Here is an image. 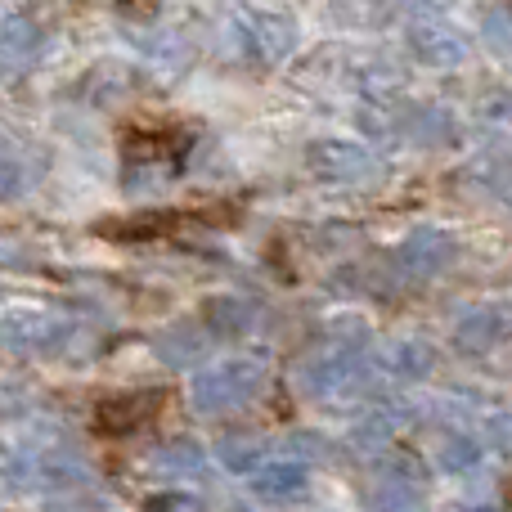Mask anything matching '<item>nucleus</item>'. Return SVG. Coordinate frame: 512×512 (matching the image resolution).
<instances>
[{
  "mask_svg": "<svg viewBox=\"0 0 512 512\" xmlns=\"http://www.w3.org/2000/svg\"><path fill=\"white\" fill-rule=\"evenodd\" d=\"M310 167L328 180H364L373 171V158L364 144L324 140V144H310Z\"/></svg>",
  "mask_w": 512,
  "mask_h": 512,
  "instance_id": "obj_5",
  "label": "nucleus"
},
{
  "mask_svg": "<svg viewBox=\"0 0 512 512\" xmlns=\"http://www.w3.org/2000/svg\"><path fill=\"white\" fill-rule=\"evenodd\" d=\"M459 512H486V508H459Z\"/></svg>",
  "mask_w": 512,
  "mask_h": 512,
  "instance_id": "obj_24",
  "label": "nucleus"
},
{
  "mask_svg": "<svg viewBox=\"0 0 512 512\" xmlns=\"http://www.w3.org/2000/svg\"><path fill=\"white\" fill-rule=\"evenodd\" d=\"M158 351L167 355L171 364H189L198 351H203V337H198V328H194V324H180V328H171V333L162 337Z\"/></svg>",
  "mask_w": 512,
  "mask_h": 512,
  "instance_id": "obj_15",
  "label": "nucleus"
},
{
  "mask_svg": "<svg viewBox=\"0 0 512 512\" xmlns=\"http://www.w3.org/2000/svg\"><path fill=\"white\" fill-rule=\"evenodd\" d=\"M221 463L234 472H252V463H261V441L256 436H239V441H225L221 445Z\"/></svg>",
  "mask_w": 512,
  "mask_h": 512,
  "instance_id": "obj_19",
  "label": "nucleus"
},
{
  "mask_svg": "<svg viewBox=\"0 0 512 512\" xmlns=\"http://www.w3.org/2000/svg\"><path fill=\"white\" fill-rule=\"evenodd\" d=\"M396 427H400L396 409H378V414H369L360 427H355V445H364V450H378V445H387L391 436H396Z\"/></svg>",
  "mask_w": 512,
  "mask_h": 512,
  "instance_id": "obj_14",
  "label": "nucleus"
},
{
  "mask_svg": "<svg viewBox=\"0 0 512 512\" xmlns=\"http://www.w3.org/2000/svg\"><path fill=\"white\" fill-rule=\"evenodd\" d=\"M481 463V450L477 441H468V436H450V441L441 445V468L445 472H468Z\"/></svg>",
  "mask_w": 512,
  "mask_h": 512,
  "instance_id": "obj_18",
  "label": "nucleus"
},
{
  "mask_svg": "<svg viewBox=\"0 0 512 512\" xmlns=\"http://www.w3.org/2000/svg\"><path fill=\"white\" fill-rule=\"evenodd\" d=\"M158 468H167V472H185V477H198V472L207 468V459H203V450L198 445H189V441H171V445H162L158 450Z\"/></svg>",
  "mask_w": 512,
  "mask_h": 512,
  "instance_id": "obj_13",
  "label": "nucleus"
},
{
  "mask_svg": "<svg viewBox=\"0 0 512 512\" xmlns=\"http://www.w3.org/2000/svg\"><path fill=\"white\" fill-rule=\"evenodd\" d=\"M310 486V472L301 463H288V459H274V463H261L252 472V495L256 499H270V504H292L301 499Z\"/></svg>",
  "mask_w": 512,
  "mask_h": 512,
  "instance_id": "obj_6",
  "label": "nucleus"
},
{
  "mask_svg": "<svg viewBox=\"0 0 512 512\" xmlns=\"http://www.w3.org/2000/svg\"><path fill=\"white\" fill-rule=\"evenodd\" d=\"M144 508L149 512H207L203 499L189 495V490H162V495H153Z\"/></svg>",
  "mask_w": 512,
  "mask_h": 512,
  "instance_id": "obj_20",
  "label": "nucleus"
},
{
  "mask_svg": "<svg viewBox=\"0 0 512 512\" xmlns=\"http://www.w3.org/2000/svg\"><path fill=\"white\" fill-rule=\"evenodd\" d=\"M252 319H256V306L252 301H239V297H212L203 306V324H207V333H216V337H243L252 328Z\"/></svg>",
  "mask_w": 512,
  "mask_h": 512,
  "instance_id": "obj_10",
  "label": "nucleus"
},
{
  "mask_svg": "<svg viewBox=\"0 0 512 512\" xmlns=\"http://www.w3.org/2000/svg\"><path fill=\"white\" fill-rule=\"evenodd\" d=\"M261 387V364L256 360H225L216 369L194 378V405L207 414H225V409L248 405Z\"/></svg>",
  "mask_w": 512,
  "mask_h": 512,
  "instance_id": "obj_2",
  "label": "nucleus"
},
{
  "mask_svg": "<svg viewBox=\"0 0 512 512\" xmlns=\"http://www.w3.org/2000/svg\"><path fill=\"white\" fill-rule=\"evenodd\" d=\"M490 36H495V45L512 50V9H499L495 23H490Z\"/></svg>",
  "mask_w": 512,
  "mask_h": 512,
  "instance_id": "obj_21",
  "label": "nucleus"
},
{
  "mask_svg": "<svg viewBox=\"0 0 512 512\" xmlns=\"http://www.w3.org/2000/svg\"><path fill=\"white\" fill-rule=\"evenodd\" d=\"M355 382H360V364L351 355H333V360H319L310 369H301V387L310 396H346Z\"/></svg>",
  "mask_w": 512,
  "mask_h": 512,
  "instance_id": "obj_9",
  "label": "nucleus"
},
{
  "mask_svg": "<svg viewBox=\"0 0 512 512\" xmlns=\"http://www.w3.org/2000/svg\"><path fill=\"white\" fill-rule=\"evenodd\" d=\"M54 333L59 328L50 324V319L41 315H9L5 324H0V337H5L9 346H32V342H54Z\"/></svg>",
  "mask_w": 512,
  "mask_h": 512,
  "instance_id": "obj_12",
  "label": "nucleus"
},
{
  "mask_svg": "<svg viewBox=\"0 0 512 512\" xmlns=\"http://www.w3.org/2000/svg\"><path fill=\"white\" fill-rule=\"evenodd\" d=\"M414 14H445V9L454 5V0H405Z\"/></svg>",
  "mask_w": 512,
  "mask_h": 512,
  "instance_id": "obj_23",
  "label": "nucleus"
},
{
  "mask_svg": "<svg viewBox=\"0 0 512 512\" xmlns=\"http://www.w3.org/2000/svg\"><path fill=\"white\" fill-rule=\"evenodd\" d=\"M409 50H414L418 63L427 68H459L468 59V36L459 27L441 23V18H427V23L409 27Z\"/></svg>",
  "mask_w": 512,
  "mask_h": 512,
  "instance_id": "obj_3",
  "label": "nucleus"
},
{
  "mask_svg": "<svg viewBox=\"0 0 512 512\" xmlns=\"http://www.w3.org/2000/svg\"><path fill=\"white\" fill-rule=\"evenodd\" d=\"M162 405V391H131V396H117L99 405V427L104 432H135L153 418V409Z\"/></svg>",
  "mask_w": 512,
  "mask_h": 512,
  "instance_id": "obj_8",
  "label": "nucleus"
},
{
  "mask_svg": "<svg viewBox=\"0 0 512 512\" xmlns=\"http://www.w3.org/2000/svg\"><path fill=\"white\" fill-rule=\"evenodd\" d=\"M230 32H234V50H243L256 63H283L297 50V27L283 14H270V9L234 5Z\"/></svg>",
  "mask_w": 512,
  "mask_h": 512,
  "instance_id": "obj_1",
  "label": "nucleus"
},
{
  "mask_svg": "<svg viewBox=\"0 0 512 512\" xmlns=\"http://www.w3.org/2000/svg\"><path fill=\"white\" fill-rule=\"evenodd\" d=\"M400 261H405V270H414V274H441L445 265L454 261V239L445 230H418L405 239Z\"/></svg>",
  "mask_w": 512,
  "mask_h": 512,
  "instance_id": "obj_7",
  "label": "nucleus"
},
{
  "mask_svg": "<svg viewBox=\"0 0 512 512\" xmlns=\"http://www.w3.org/2000/svg\"><path fill=\"white\" fill-rule=\"evenodd\" d=\"M373 512H423V499L414 495V486H405V481H396V486L378 490V495L369 499Z\"/></svg>",
  "mask_w": 512,
  "mask_h": 512,
  "instance_id": "obj_17",
  "label": "nucleus"
},
{
  "mask_svg": "<svg viewBox=\"0 0 512 512\" xmlns=\"http://www.w3.org/2000/svg\"><path fill=\"white\" fill-rule=\"evenodd\" d=\"M14 189H18V167H14V162L0 158V198L14 194Z\"/></svg>",
  "mask_w": 512,
  "mask_h": 512,
  "instance_id": "obj_22",
  "label": "nucleus"
},
{
  "mask_svg": "<svg viewBox=\"0 0 512 512\" xmlns=\"http://www.w3.org/2000/svg\"><path fill=\"white\" fill-rule=\"evenodd\" d=\"M508 328H512V310L508 306H477L472 315L459 319V328H454V346L468 351V355L495 351V346L508 337Z\"/></svg>",
  "mask_w": 512,
  "mask_h": 512,
  "instance_id": "obj_4",
  "label": "nucleus"
},
{
  "mask_svg": "<svg viewBox=\"0 0 512 512\" xmlns=\"http://www.w3.org/2000/svg\"><path fill=\"white\" fill-rule=\"evenodd\" d=\"M36 50H41V27L23 14H9L0 23V59H14L23 68V63H32Z\"/></svg>",
  "mask_w": 512,
  "mask_h": 512,
  "instance_id": "obj_11",
  "label": "nucleus"
},
{
  "mask_svg": "<svg viewBox=\"0 0 512 512\" xmlns=\"http://www.w3.org/2000/svg\"><path fill=\"white\" fill-rule=\"evenodd\" d=\"M432 346L427 342H400L396 346V355H391V364H396L400 373H405V378H423L427 369H432Z\"/></svg>",
  "mask_w": 512,
  "mask_h": 512,
  "instance_id": "obj_16",
  "label": "nucleus"
}]
</instances>
